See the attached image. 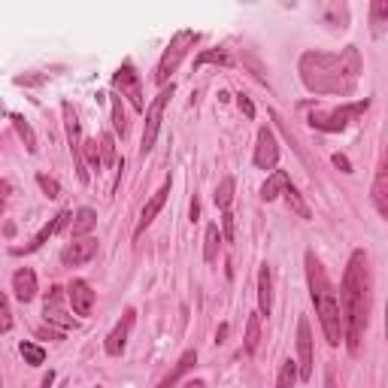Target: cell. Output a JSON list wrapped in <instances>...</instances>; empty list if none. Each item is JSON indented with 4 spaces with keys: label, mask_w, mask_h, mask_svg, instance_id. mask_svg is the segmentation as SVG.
Returning a JSON list of instances; mask_svg holds the SVG:
<instances>
[{
    "label": "cell",
    "mask_w": 388,
    "mask_h": 388,
    "mask_svg": "<svg viewBox=\"0 0 388 388\" xmlns=\"http://www.w3.org/2000/svg\"><path fill=\"white\" fill-rule=\"evenodd\" d=\"M113 125H115V131L118 134H127V122H125V110H122V101L118 97H113Z\"/></svg>",
    "instance_id": "obj_33"
},
{
    "label": "cell",
    "mask_w": 388,
    "mask_h": 388,
    "mask_svg": "<svg viewBox=\"0 0 388 388\" xmlns=\"http://www.w3.org/2000/svg\"><path fill=\"white\" fill-rule=\"evenodd\" d=\"M325 388H337V380H333V370H325Z\"/></svg>",
    "instance_id": "obj_40"
},
{
    "label": "cell",
    "mask_w": 388,
    "mask_h": 388,
    "mask_svg": "<svg viewBox=\"0 0 388 388\" xmlns=\"http://www.w3.org/2000/svg\"><path fill=\"white\" fill-rule=\"evenodd\" d=\"M67 300H70V307H73V312H76V316H91V309H94V291H91V285L85 283V279L70 283Z\"/></svg>",
    "instance_id": "obj_14"
},
{
    "label": "cell",
    "mask_w": 388,
    "mask_h": 388,
    "mask_svg": "<svg viewBox=\"0 0 388 388\" xmlns=\"http://www.w3.org/2000/svg\"><path fill=\"white\" fill-rule=\"evenodd\" d=\"M198 42V34L194 30H179V34L170 40V46L164 49V55L158 61V70H155V82L164 85L170 79V73H176V67L182 64V58L188 55V49Z\"/></svg>",
    "instance_id": "obj_4"
},
{
    "label": "cell",
    "mask_w": 388,
    "mask_h": 388,
    "mask_svg": "<svg viewBox=\"0 0 388 388\" xmlns=\"http://www.w3.org/2000/svg\"><path fill=\"white\" fill-rule=\"evenodd\" d=\"M97 255V240H91V236H82V240H73L64 246L61 252V261L67 267H79L85 261H91V258Z\"/></svg>",
    "instance_id": "obj_11"
},
{
    "label": "cell",
    "mask_w": 388,
    "mask_h": 388,
    "mask_svg": "<svg viewBox=\"0 0 388 388\" xmlns=\"http://www.w3.org/2000/svg\"><path fill=\"white\" fill-rule=\"evenodd\" d=\"M13 331V309H9L6 295H0V333Z\"/></svg>",
    "instance_id": "obj_31"
},
{
    "label": "cell",
    "mask_w": 388,
    "mask_h": 388,
    "mask_svg": "<svg viewBox=\"0 0 388 388\" xmlns=\"http://www.w3.org/2000/svg\"><path fill=\"white\" fill-rule=\"evenodd\" d=\"M67 222H70V212H58V215H55V219H52L49 224H42V228L37 231V236H34V240H30L28 246H21V249H13V255H28V252H37L40 246L46 243L49 236H55V234H58V231H61Z\"/></svg>",
    "instance_id": "obj_15"
},
{
    "label": "cell",
    "mask_w": 388,
    "mask_h": 388,
    "mask_svg": "<svg viewBox=\"0 0 388 388\" xmlns=\"http://www.w3.org/2000/svg\"><path fill=\"white\" fill-rule=\"evenodd\" d=\"M198 215H200V207H198V200L191 203V222H198Z\"/></svg>",
    "instance_id": "obj_44"
},
{
    "label": "cell",
    "mask_w": 388,
    "mask_h": 388,
    "mask_svg": "<svg viewBox=\"0 0 388 388\" xmlns=\"http://www.w3.org/2000/svg\"><path fill=\"white\" fill-rule=\"evenodd\" d=\"M340 316H343V340L349 343V352L358 355L364 331L370 321V267L364 249H355L346 273H343V291H340Z\"/></svg>",
    "instance_id": "obj_1"
},
{
    "label": "cell",
    "mask_w": 388,
    "mask_h": 388,
    "mask_svg": "<svg viewBox=\"0 0 388 388\" xmlns=\"http://www.w3.org/2000/svg\"><path fill=\"white\" fill-rule=\"evenodd\" d=\"M297 352H300L297 373H300V380H309L312 376V331H309L307 319L297 321Z\"/></svg>",
    "instance_id": "obj_12"
},
{
    "label": "cell",
    "mask_w": 388,
    "mask_h": 388,
    "mask_svg": "<svg viewBox=\"0 0 388 388\" xmlns=\"http://www.w3.org/2000/svg\"><path fill=\"white\" fill-rule=\"evenodd\" d=\"M13 291H16V297L21 300V304H30V300L37 297V273L30 270V267H21V270H16Z\"/></svg>",
    "instance_id": "obj_18"
},
{
    "label": "cell",
    "mask_w": 388,
    "mask_h": 388,
    "mask_svg": "<svg viewBox=\"0 0 388 388\" xmlns=\"http://www.w3.org/2000/svg\"><path fill=\"white\" fill-rule=\"evenodd\" d=\"M283 194H285V203H288V210H291V212H297V215H300V219H309V215H312V212H309V207H307V200H304V198H300V191H297L295 186H288V188H285Z\"/></svg>",
    "instance_id": "obj_26"
},
{
    "label": "cell",
    "mask_w": 388,
    "mask_h": 388,
    "mask_svg": "<svg viewBox=\"0 0 388 388\" xmlns=\"http://www.w3.org/2000/svg\"><path fill=\"white\" fill-rule=\"evenodd\" d=\"M13 125H16V131H18V137L25 139V146H28V152H37V137H34V131H30V125L21 118L18 113L13 115Z\"/></svg>",
    "instance_id": "obj_29"
},
{
    "label": "cell",
    "mask_w": 388,
    "mask_h": 388,
    "mask_svg": "<svg viewBox=\"0 0 388 388\" xmlns=\"http://www.w3.org/2000/svg\"><path fill=\"white\" fill-rule=\"evenodd\" d=\"M222 224H224V234H222V240H231L234 236V215L224 210V215H222Z\"/></svg>",
    "instance_id": "obj_36"
},
{
    "label": "cell",
    "mask_w": 388,
    "mask_h": 388,
    "mask_svg": "<svg viewBox=\"0 0 388 388\" xmlns=\"http://www.w3.org/2000/svg\"><path fill=\"white\" fill-rule=\"evenodd\" d=\"M270 309H273V273L267 264H261V270H258V312L270 316Z\"/></svg>",
    "instance_id": "obj_17"
},
{
    "label": "cell",
    "mask_w": 388,
    "mask_h": 388,
    "mask_svg": "<svg viewBox=\"0 0 388 388\" xmlns=\"http://www.w3.org/2000/svg\"><path fill=\"white\" fill-rule=\"evenodd\" d=\"M101 167H110L115 164V143H113V134H101Z\"/></svg>",
    "instance_id": "obj_30"
},
{
    "label": "cell",
    "mask_w": 388,
    "mask_h": 388,
    "mask_svg": "<svg viewBox=\"0 0 388 388\" xmlns=\"http://www.w3.org/2000/svg\"><path fill=\"white\" fill-rule=\"evenodd\" d=\"M279 161V143L270 127H261L258 131V139H255V167L261 170H273Z\"/></svg>",
    "instance_id": "obj_10"
},
{
    "label": "cell",
    "mask_w": 388,
    "mask_h": 388,
    "mask_svg": "<svg viewBox=\"0 0 388 388\" xmlns=\"http://www.w3.org/2000/svg\"><path fill=\"white\" fill-rule=\"evenodd\" d=\"M364 110H367V101H358L352 106H343V110H331V113H312L309 125L319 127V131H343L349 122H355Z\"/></svg>",
    "instance_id": "obj_6"
},
{
    "label": "cell",
    "mask_w": 388,
    "mask_h": 388,
    "mask_svg": "<svg viewBox=\"0 0 388 388\" xmlns=\"http://www.w3.org/2000/svg\"><path fill=\"white\" fill-rule=\"evenodd\" d=\"M234 176H224L222 182H219V188H215V194H212V200H215V207L219 210H228L231 207V200H234Z\"/></svg>",
    "instance_id": "obj_24"
},
{
    "label": "cell",
    "mask_w": 388,
    "mask_h": 388,
    "mask_svg": "<svg viewBox=\"0 0 388 388\" xmlns=\"http://www.w3.org/2000/svg\"><path fill=\"white\" fill-rule=\"evenodd\" d=\"M170 97H173V85H170V89H161L155 101L146 106V127H143V143H139V152H143V155L152 152V146L158 139V131H161V118H164V110H167Z\"/></svg>",
    "instance_id": "obj_5"
},
{
    "label": "cell",
    "mask_w": 388,
    "mask_h": 388,
    "mask_svg": "<svg viewBox=\"0 0 388 388\" xmlns=\"http://www.w3.org/2000/svg\"><path fill=\"white\" fill-rule=\"evenodd\" d=\"M167 194H170V182H164V186H161L152 198L146 200V207H143V212H139V222H137V231H134V236H139L143 234L149 224L155 222V215L161 212V207H164V200H167Z\"/></svg>",
    "instance_id": "obj_16"
},
{
    "label": "cell",
    "mask_w": 388,
    "mask_h": 388,
    "mask_svg": "<svg viewBox=\"0 0 388 388\" xmlns=\"http://www.w3.org/2000/svg\"><path fill=\"white\" fill-rule=\"evenodd\" d=\"M240 110H243L246 115H249V118L255 115V106H252V101H249V97H240Z\"/></svg>",
    "instance_id": "obj_39"
},
{
    "label": "cell",
    "mask_w": 388,
    "mask_h": 388,
    "mask_svg": "<svg viewBox=\"0 0 388 388\" xmlns=\"http://www.w3.org/2000/svg\"><path fill=\"white\" fill-rule=\"evenodd\" d=\"M134 316L137 312L134 309H127L125 316H122V321L113 328V333L106 337V343H103V349H106V355H122L125 352V346H127V337H131V328H134Z\"/></svg>",
    "instance_id": "obj_13"
},
{
    "label": "cell",
    "mask_w": 388,
    "mask_h": 388,
    "mask_svg": "<svg viewBox=\"0 0 388 388\" xmlns=\"http://www.w3.org/2000/svg\"><path fill=\"white\" fill-rule=\"evenodd\" d=\"M307 279H309V297L316 304L321 331H325V340L331 346H340L343 343V316H340V300L333 295V285L325 273V267L312 252H307Z\"/></svg>",
    "instance_id": "obj_3"
},
{
    "label": "cell",
    "mask_w": 388,
    "mask_h": 388,
    "mask_svg": "<svg viewBox=\"0 0 388 388\" xmlns=\"http://www.w3.org/2000/svg\"><path fill=\"white\" fill-rule=\"evenodd\" d=\"M61 110H64V125H67L70 152H73V161H76V176H79V182H89V167H85V158H82V134H79L76 113H73V106H70V103H64Z\"/></svg>",
    "instance_id": "obj_8"
},
{
    "label": "cell",
    "mask_w": 388,
    "mask_h": 388,
    "mask_svg": "<svg viewBox=\"0 0 388 388\" xmlns=\"http://www.w3.org/2000/svg\"><path fill=\"white\" fill-rule=\"evenodd\" d=\"M113 85L118 91H122V97H127V101L134 103L137 113H146V101H143V82H139V73L134 70L131 61H125L122 67L115 70L113 76Z\"/></svg>",
    "instance_id": "obj_7"
},
{
    "label": "cell",
    "mask_w": 388,
    "mask_h": 388,
    "mask_svg": "<svg viewBox=\"0 0 388 388\" xmlns=\"http://www.w3.org/2000/svg\"><path fill=\"white\" fill-rule=\"evenodd\" d=\"M300 380L297 373V361H283V367H279V376H276V388H295Z\"/></svg>",
    "instance_id": "obj_25"
},
{
    "label": "cell",
    "mask_w": 388,
    "mask_h": 388,
    "mask_svg": "<svg viewBox=\"0 0 388 388\" xmlns=\"http://www.w3.org/2000/svg\"><path fill=\"white\" fill-rule=\"evenodd\" d=\"M52 382H55V373L49 370V373H46V380H42V388H52Z\"/></svg>",
    "instance_id": "obj_42"
},
{
    "label": "cell",
    "mask_w": 388,
    "mask_h": 388,
    "mask_svg": "<svg viewBox=\"0 0 388 388\" xmlns=\"http://www.w3.org/2000/svg\"><path fill=\"white\" fill-rule=\"evenodd\" d=\"M42 316H46L49 325H55L58 331H70L76 328V319L67 316V309H64V288H49L46 295V304H42Z\"/></svg>",
    "instance_id": "obj_9"
},
{
    "label": "cell",
    "mask_w": 388,
    "mask_h": 388,
    "mask_svg": "<svg viewBox=\"0 0 388 388\" xmlns=\"http://www.w3.org/2000/svg\"><path fill=\"white\" fill-rule=\"evenodd\" d=\"M194 364H198V352H194V349H188V352L182 355V358L173 364V370H170V373L164 376V380L158 382V388H176V382H179L182 376H186V373L194 367Z\"/></svg>",
    "instance_id": "obj_19"
},
{
    "label": "cell",
    "mask_w": 388,
    "mask_h": 388,
    "mask_svg": "<svg viewBox=\"0 0 388 388\" xmlns=\"http://www.w3.org/2000/svg\"><path fill=\"white\" fill-rule=\"evenodd\" d=\"M94 224H97V215H94V210H89V207L73 215V234H76V236H85V234L94 228Z\"/></svg>",
    "instance_id": "obj_27"
},
{
    "label": "cell",
    "mask_w": 388,
    "mask_h": 388,
    "mask_svg": "<svg viewBox=\"0 0 388 388\" xmlns=\"http://www.w3.org/2000/svg\"><path fill=\"white\" fill-rule=\"evenodd\" d=\"M300 73L312 91L321 94H349L355 89V79L361 73L358 49L349 46L343 55H321V52H307L300 58Z\"/></svg>",
    "instance_id": "obj_2"
},
{
    "label": "cell",
    "mask_w": 388,
    "mask_h": 388,
    "mask_svg": "<svg viewBox=\"0 0 388 388\" xmlns=\"http://www.w3.org/2000/svg\"><path fill=\"white\" fill-rule=\"evenodd\" d=\"M82 155L89 158V164L94 170L101 167V149H97V139H82Z\"/></svg>",
    "instance_id": "obj_32"
},
{
    "label": "cell",
    "mask_w": 388,
    "mask_h": 388,
    "mask_svg": "<svg viewBox=\"0 0 388 388\" xmlns=\"http://www.w3.org/2000/svg\"><path fill=\"white\" fill-rule=\"evenodd\" d=\"M333 164H337L343 173H352V164H349V158L346 155H333Z\"/></svg>",
    "instance_id": "obj_38"
},
{
    "label": "cell",
    "mask_w": 388,
    "mask_h": 388,
    "mask_svg": "<svg viewBox=\"0 0 388 388\" xmlns=\"http://www.w3.org/2000/svg\"><path fill=\"white\" fill-rule=\"evenodd\" d=\"M373 207L382 219H388V170L385 167L376 170V179H373Z\"/></svg>",
    "instance_id": "obj_20"
},
{
    "label": "cell",
    "mask_w": 388,
    "mask_h": 388,
    "mask_svg": "<svg viewBox=\"0 0 388 388\" xmlns=\"http://www.w3.org/2000/svg\"><path fill=\"white\" fill-rule=\"evenodd\" d=\"M203 258H207V264H215V258H219V249H222V231L219 224H210L207 228V236H203Z\"/></svg>",
    "instance_id": "obj_23"
},
{
    "label": "cell",
    "mask_w": 388,
    "mask_h": 388,
    "mask_svg": "<svg viewBox=\"0 0 388 388\" xmlns=\"http://www.w3.org/2000/svg\"><path fill=\"white\" fill-rule=\"evenodd\" d=\"M9 191H13V186H9V182H6V179H0V215H4V210H6Z\"/></svg>",
    "instance_id": "obj_37"
},
{
    "label": "cell",
    "mask_w": 388,
    "mask_h": 388,
    "mask_svg": "<svg viewBox=\"0 0 388 388\" xmlns=\"http://www.w3.org/2000/svg\"><path fill=\"white\" fill-rule=\"evenodd\" d=\"M182 388H207V385H203V380H191V382H186Z\"/></svg>",
    "instance_id": "obj_43"
},
{
    "label": "cell",
    "mask_w": 388,
    "mask_h": 388,
    "mask_svg": "<svg viewBox=\"0 0 388 388\" xmlns=\"http://www.w3.org/2000/svg\"><path fill=\"white\" fill-rule=\"evenodd\" d=\"M224 337H228V325H222L219 331H215V340H219V343H224Z\"/></svg>",
    "instance_id": "obj_41"
},
{
    "label": "cell",
    "mask_w": 388,
    "mask_h": 388,
    "mask_svg": "<svg viewBox=\"0 0 388 388\" xmlns=\"http://www.w3.org/2000/svg\"><path fill=\"white\" fill-rule=\"evenodd\" d=\"M18 352H21V358H25L28 364H30V367H40V364L42 361H46V352H42L40 346H37V343H21V346H18Z\"/></svg>",
    "instance_id": "obj_28"
},
{
    "label": "cell",
    "mask_w": 388,
    "mask_h": 388,
    "mask_svg": "<svg viewBox=\"0 0 388 388\" xmlns=\"http://www.w3.org/2000/svg\"><path fill=\"white\" fill-rule=\"evenodd\" d=\"M288 186H291V182H288V173H283V170H276V173L267 176V182L261 186V200H267V203L276 200L279 194H283Z\"/></svg>",
    "instance_id": "obj_21"
},
{
    "label": "cell",
    "mask_w": 388,
    "mask_h": 388,
    "mask_svg": "<svg viewBox=\"0 0 388 388\" xmlns=\"http://www.w3.org/2000/svg\"><path fill=\"white\" fill-rule=\"evenodd\" d=\"M37 186L46 191V198H61V186H58V179H52V176H46V173H40L37 176Z\"/></svg>",
    "instance_id": "obj_34"
},
{
    "label": "cell",
    "mask_w": 388,
    "mask_h": 388,
    "mask_svg": "<svg viewBox=\"0 0 388 388\" xmlns=\"http://www.w3.org/2000/svg\"><path fill=\"white\" fill-rule=\"evenodd\" d=\"M258 343H261V312H252V316L246 319V352L255 355Z\"/></svg>",
    "instance_id": "obj_22"
},
{
    "label": "cell",
    "mask_w": 388,
    "mask_h": 388,
    "mask_svg": "<svg viewBox=\"0 0 388 388\" xmlns=\"http://www.w3.org/2000/svg\"><path fill=\"white\" fill-rule=\"evenodd\" d=\"M203 64H228V55L224 52H203V55H198V61H194V67H203Z\"/></svg>",
    "instance_id": "obj_35"
}]
</instances>
